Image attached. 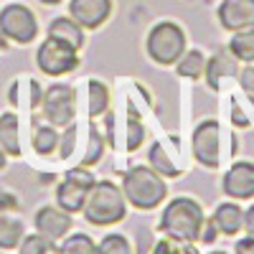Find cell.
<instances>
[{
	"mask_svg": "<svg viewBox=\"0 0 254 254\" xmlns=\"http://www.w3.org/2000/svg\"><path fill=\"white\" fill-rule=\"evenodd\" d=\"M203 221H206V216H203V208L198 201L188 198V196H176L163 208L158 229L171 239L196 244L201 239Z\"/></svg>",
	"mask_w": 254,
	"mask_h": 254,
	"instance_id": "cell-1",
	"label": "cell"
},
{
	"mask_svg": "<svg viewBox=\"0 0 254 254\" xmlns=\"http://www.w3.org/2000/svg\"><path fill=\"white\" fill-rule=\"evenodd\" d=\"M84 219L92 226H112L120 224L127 214V198L122 188L112 181H94L87 203H84Z\"/></svg>",
	"mask_w": 254,
	"mask_h": 254,
	"instance_id": "cell-2",
	"label": "cell"
},
{
	"mask_svg": "<svg viewBox=\"0 0 254 254\" xmlns=\"http://www.w3.org/2000/svg\"><path fill=\"white\" fill-rule=\"evenodd\" d=\"M122 193L127 203H132L140 211H153L168 196V186L158 171L147 165H135L122 178Z\"/></svg>",
	"mask_w": 254,
	"mask_h": 254,
	"instance_id": "cell-3",
	"label": "cell"
},
{
	"mask_svg": "<svg viewBox=\"0 0 254 254\" xmlns=\"http://www.w3.org/2000/svg\"><path fill=\"white\" fill-rule=\"evenodd\" d=\"M145 49H147V56L155 64H160V66H173L186 54V33L173 20H160L147 33Z\"/></svg>",
	"mask_w": 254,
	"mask_h": 254,
	"instance_id": "cell-4",
	"label": "cell"
},
{
	"mask_svg": "<svg viewBox=\"0 0 254 254\" xmlns=\"http://www.w3.org/2000/svg\"><path fill=\"white\" fill-rule=\"evenodd\" d=\"M76 51L79 49H74L66 41L49 36L36 51V64L46 76H64V74H69L79 66V54Z\"/></svg>",
	"mask_w": 254,
	"mask_h": 254,
	"instance_id": "cell-5",
	"label": "cell"
},
{
	"mask_svg": "<svg viewBox=\"0 0 254 254\" xmlns=\"http://www.w3.org/2000/svg\"><path fill=\"white\" fill-rule=\"evenodd\" d=\"M94 186V176L87 171V168H71L56 188V206H61L69 214H79L87 203V196Z\"/></svg>",
	"mask_w": 254,
	"mask_h": 254,
	"instance_id": "cell-6",
	"label": "cell"
},
{
	"mask_svg": "<svg viewBox=\"0 0 254 254\" xmlns=\"http://www.w3.org/2000/svg\"><path fill=\"white\" fill-rule=\"evenodd\" d=\"M0 33H3L8 41H15V44H31L38 36V20L33 15L31 8L20 5V3H10L0 10Z\"/></svg>",
	"mask_w": 254,
	"mask_h": 254,
	"instance_id": "cell-7",
	"label": "cell"
},
{
	"mask_svg": "<svg viewBox=\"0 0 254 254\" xmlns=\"http://www.w3.org/2000/svg\"><path fill=\"white\" fill-rule=\"evenodd\" d=\"M76 92L69 84H51V87L44 92V99H41V110H44V117L49 125L54 127H66L74 122L76 115Z\"/></svg>",
	"mask_w": 254,
	"mask_h": 254,
	"instance_id": "cell-8",
	"label": "cell"
},
{
	"mask_svg": "<svg viewBox=\"0 0 254 254\" xmlns=\"http://www.w3.org/2000/svg\"><path fill=\"white\" fill-rule=\"evenodd\" d=\"M221 132H219V122L216 120H203L196 130H193V158L203 165V168H219V142Z\"/></svg>",
	"mask_w": 254,
	"mask_h": 254,
	"instance_id": "cell-9",
	"label": "cell"
},
{
	"mask_svg": "<svg viewBox=\"0 0 254 254\" xmlns=\"http://www.w3.org/2000/svg\"><path fill=\"white\" fill-rule=\"evenodd\" d=\"M221 188H224V193L229 198H234V201L254 198V163H249V160L234 163L224 173Z\"/></svg>",
	"mask_w": 254,
	"mask_h": 254,
	"instance_id": "cell-10",
	"label": "cell"
},
{
	"mask_svg": "<svg viewBox=\"0 0 254 254\" xmlns=\"http://www.w3.org/2000/svg\"><path fill=\"white\" fill-rule=\"evenodd\" d=\"M69 15L81 28H102L112 15V0H71Z\"/></svg>",
	"mask_w": 254,
	"mask_h": 254,
	"instance_id": "cell-11",
	"label": "cell"
},
{
	"mask_svg": "<svg viewBox=\"0 0 254 254\" xmlns=\"http://www.w3.org/2000/svg\"><path fill=\"white\" fill-rule=\"evenodd\" d=\"M33 224H36L38 234L59 242V239H64L71 231V214L64 211L61 206H44V208L36 211Z\"/></svg>",
	"mask_w": 254,
	"mask_h": 254,
	"instance_id": "cell-12",
	"label": "cell"
},
{
	"mask_svg": "<svg viewBox=\"0 0 254 254\" xmlns=\"http://www.w3.org/2000/svg\"><path fill=\"white\" fill-rule=\"evenodd\" d=\"M216 15H219L221 28L231 33L254 28V0H221Z\"/></svg>",
	"mask_w": 254,
	"mask_h": 254,
	"instance_id": "cell-13",
	"label": "cell"
},
{
	"mask_svg": "<svg viewBox=\"0 0 254 254\" xmlns=\"http://www.w3.org/2000/svg\"><path fill=\"white\" fill-rule=\"evenodd\" d=\"M8 99H10V104H15V107L36 110V107H41L44 92H41L36 79H15L10 92H8Z\"/></svg>",
	"mask_w": 254,
	"mask_h": 254,
	"instance_id": "cell-14",
	"label": "cell"
},
{
	"mask_svg": "<svg viewBox=\"0 0 254 254\" xmlns=\"http://www.w3.org/2000/svg\"><path fill=\"white\" fill-rule=\"evenodd\" d=\"M214 221L221 234L237 237L244 226V211L239 208V203H219L214 211Z\"/></svg>",
	"mask_w": 254,
	"mask_h": 254,
	"instance_id": "cell-15",
	"label": "cell"
},
{
	"mask_svg": "<svg viewBox=\"0 0 254 254\" xmlns=\"http://www.w3.org/2000/svg\"><path fill=\"white\" fill-rule=\"evenodd\" d=\"M49 36H54V38H61V41H66V44H71L74 49H81L84 46V28L76 23V20L69 15H59V18H54L51 23H49Z\"/></svg>",
	"mask_w": 254,
	"mask_h": 254,
	"instance_id": "cell-16",
	"label": "cell"
},
{
	"mask_svg": "<svg viewBox=\"0 0 254 254\" xmlns=\"http://www.w3.org/2000/svg\"><path fill=\"white\" fill-rule=\"evenodd\" d=\"M237 61H231L226 54H216L211 61H206V81H208V87L211 89H219L221 87V81L226 76H237Z\"/></svg>",
	"mask_w": 254,
	"mask_h": 254,
	"instance_id": "cell-17",
	"label": "cell"
},
{
	"mask_svg": "<svg viewBox=\"0 0 254 254\" xmlns=\"http://www.w3.org/2000/svg\"><path fill=\"white\" fill-rule=\"evenodd\" d=\"M0 150L5 155H20V135H18V117L13 112L0 115Z\"/></svg>",
	"mask_w": 254,
	"mask_h": 254,
	"instance_id": "cell-18",
	"label": "cell"
},
{
	"mask_svg": "<svg viewBox=\"0 0 254 254\" xmlns=\"http://www.w3.org/2000/svg\"><path fill=\"white\" fill-rule=\"evenodd\" d=\"M147 158H150V168L153 171H158L163 178H178L181 176V168L173 163V158L165 153L163 142H153L150 145V153H147Z\"/></svg>",
	"mask_w": 254,
	"mask_h": 254,
	"instance_id": "cell-19",
	"label": "cell"
},
{
	"mask_svg": "<svg viewBox=\"0 0 254 254\" xmlns=\"http://www.w3.org/2000/svg\"><path fill=\"white\" fill-rule=\"evenodd\" d=\"M229 51L239 61L254 64V28L234 31V36H231V41H229Z\"/></svg>",
	"mask_w": 254,
	"mask_h": 254,
	"instance_id": "cell-20",
	"label": "cell"
},
{
	"mask_svg": "<svg viewBox=\"0 0 254 254\" xmlns=\"http://www.w3.org/2000/svg\"><path fill=\"white\" fill-rule=\"evenodd\" d=\"M117 117V115H115ZM117 125L122 127V142H120V147L122 150H137V147L142 145V140H145V127L140 125V120L137 117H127L125 122L117 117Z\"/></svg>",
	"mask_w": 254,
	"mask_h": 254,
	"instance_id": "cell-21",
	"label": "cell"
},
{
	"mask_svg": "<svg viewBox=\"0 0 254 254\" xmlns=\"http://www.w3.org/2000/svg\"><path fill=\"white\" fill-rule=\"evenodd\" d=\"M87 92H89V104H87L89 117H99V115H104V112L110 110V89L104 87L102 81L92 79Z\"/></svg>",
	"mask_w": 254,
	"mask_h": 254,
	"instance_id": "cell-22",
	"label": "cell"
},
{
	"mask_svg": "<svg viewBox=\"0 0 254 254\" xmlns=\"http://www.w3.org/2000/svg\"><path fill=\"white\" fill-rule=\"evenodd\" d=\"M23 242V224L18 219L0 216V249H18V244Z\"/></svg>",
	"mask_w": 254,
	"mask_h": 254,
	"instance_id": "cell-23",
	"label": "cell"
},
{
	"mask_svg": "<svg viewBox=\"0 0 254 254\" xmlns=\"http://www.w3.org/2000/svg\"><path fill=\"white\" fill-rule=\"evenodd\" d=\"M59 132H56V127L54 125H41L36 127V132H33V150L38 155H51L56 147H59Z\"/></svg>",
	"mask_w": 254,
	"mask_h": 254,
	"instance_id": "cell-24",
	"label": "cell"
},
{
	"mask_svg": "<svg viewBox=\"0 0 254 254\" xmlns=\"http://www.w3.org/2000/svg\"><path fill=\"white\" fill-rule=\"evenodd\" d=\"M178 74L186 76V79H198L203 71H206V56L201 51H186L181 59H178Z\"/></svg>",
	"mask_w": 254,
	"mask_h": 254,
	"instance_id": "cell-25",
	"label": "cell"
},
{
	"mask_svg": "<svg viewBox=\"0 0 254 254\" xmlns=\"http://www.w3.org/2000/svg\"><path fill=\"white\" fill-rule=\"evenodd\" d=\"M18 254H59V247L54 244V239L36 231L31 237H23V242L18 244Z\"/></svg>",
	"mask_w": 254,
	"mask_h": 254,
	"instance_id": "cell-26",
	"label": "cell"
},
{
	"mask_svg": "<svg viewBox=\"0 0 254 254\" xmlns=\"http://www.w3.org/2000/svg\"><path fill=\"white\" fill-rule=\"evenodd\" d=\"M104 153V140L99 135V130L94 125H89V130H87V142H84V158H81V165L84 168H89L94 165Z\"/></svg>",
	"mask_w": 254,
	"mask_h": 254,
	"instance_id": "cell-27",
	"label": "cell"
},
{
	"mask_svg": "<svg viewBox=\"0 0 254 254\" xmlns=\"http://www.w3.org/2000/svg\"><path fill=\"white\" fill-rule=\"evenodd\" d=\"M59 254H97V244L87 234H71L59 247Z\"/></svg>",
	"mask_w": 254,
	"mask_h": 254,
	"instance_id": "cell-28",
	"label": "cell"
},
{
	"mask_svg": "<svg viewBox=\"0 0 254 254\" xmlns=\"http://www.w3.org/2000/svg\"><path fill=\"white\" fill-rule=\"evenodd\" d=\"M97 254H132V244L122 234H107L97 244Z\"/></svg>",
	"mask_w": 254,
	"mask_h": 254,
	"instance_id": "cell-29",
	"label": "cell"
},
{
	"mask_svg": "<svg viewBox=\"0 0 254 254\" xmlns=\"http://www.w3.org/2000/svg\"><path fill=\"white\" fill-rule=\"evenodd\" d=\"M153 254H198V249L190 244V242H178V239H171L165 237L155 244Z\"/></svg>",
	"mask_w": 254,
	"mask_h": 254,
	"instance_id": "cell-30",
	"label": "cell"
},
{
	"mask_svg": "<svg viewBox=\"0 0 254 254\" xmlns=\"http://www.w3.org/2000/svg\"><path fill=\"white\" fill-rule=\"evenodd\" d=\"M239 84L247 94H254V64H249V66L239 71Z\"/></svg>",
	"mask_w": 254,
	"mask_h": 254,
	"instance_id": "cell-31",
	"label": "cell"
},
{
	"mask_svg": "<svg viewBox=\"0 0 254 254\" xmlns=\"http://www.w3.org/2000/svg\"><path fill=\"white\" fill-rule=\"evenodd\" d=\"M216 237H219V226H216V221H214V219H211V221H203L201 239H198V242H203V244H214Z\"/></svg>",
	"mask_w": 254,
	"mask_h": 254,
	"instance_id": "cell-32",
	"label": "cell"
},
{
	"mask_svg": "<svg viewBox=\"0 0 254 254\" xmlns=\"http://www.w3.org/2000/svg\"><path fill=\"white\" fill-rule=\"evenodd\" d=\"M234 252L237 254H254V237H242V239H237V244H234Z\"/></svg>",
	"mask_w": 254,
	"mask_h": 254,
	"instance_id": "cell-33",
	"label": "cell"
},
{
	"mask_svg": "<svg viewBox=\"0 0 254 254\" xmlns=\"http://www.w3.org/2000/svg\"><path fill=\"white\" fill-rule=\"evenodd\" d=\"M249 237H254V206H249L247 211H244V226H242Z\"/></svg>",
	"mask_w": 254,
	"mask_h": 254,
	"instance_id": "cell-34",
	"label": "cell"
},
{
	"mask_svg": "<svg viewBox=\"0 0 254 254\" xmlns=\"http://www.w3.org/2000/svg\"><path fill=\"white\" fill-rule=\"evenodd\" d=\"M231 117H234V125H239V127H247L249 125V120L242 115V110L239 107H234V112H231Z\"/></svg>",
	"mask_w": 254,
	"mask_h": 254,
	"instance_id": "cell-35",
	"label": "cell"
},
{
	"mask_svg": "<svg viewBox=\"0 0 254 254\" xmlns=\"http://www.w3.org/2000/svg\"><path fill=\"white\" fill-rule=\"evenodd\" d=\"M41 3H44V5H59L61 0H41Z\"/></svg>",
	"mask_w": 254,
	"mask_h": 254,
	"instance_id": "cell-36",
	"label": "cell"
},
{
	"mask_svg": "<svg viewBox=\"0 0 254 254\" xmlns=\"http://www.w3.org/2000/svg\"><path fill=\"white\" fill-rule=\"evenodd\" d=\"M208 254H226V252H208Z\"/></svg>",
	"mask_w": 254,
	"mask_h": 254,
	"instance_id": "cell-37",
	"label": "cell"
},
{
	"mask_svg": "<svg viewBox=\"0 0 254 254\" xmlns=\"http://www.w3.org/2000/svg\"><path fill=\"white\" fill-rule=\"evenodd\" d=\"M0 46H3V44H0Z\"/></svg>",
	"mask_w": 254,
	"mask_h": 254,
	"instance_id": "cell-38",
	"label": "cell"
},
{
	"mask_svg": "<svg viewBox=\"0 0 254 254\" xmlns=\"http://www.w3.org/2000/svg\"><path fill=\"white\" fill-rule=\"evenodd\" d=\"M0 254H3V252H0Z\"/></svg>",
	"mask_w": 254,
	"mask_h": 254,
	"instance_id": "cell-39",
	"label": "cell"
}]
</instances>
